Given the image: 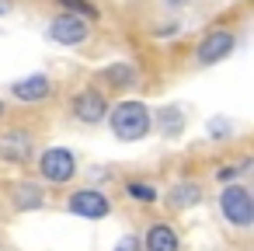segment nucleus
<instances>
[{
  "mask_svg": "<svg viewBox=\"0 0 254 251\" xmlns=\"http://www.w3.org/2000/svg\"><path fill=\"white\" fill-rule=\"evenodd\" d=\"M143 248L146 251H181V234L167 220H150L143 230Z\"/></svg>",
  "mask_w": 254,
  "mask_h": 251,
  "instance_id": "obj_14",
  "label": "nucleus"
},
{
  "mask_svg": "<svg viewBox=\"0 0 254 251\" xmlns=\"http://www.w3.org/2000/svg\"><path fill=\"white\" fill-rule=\"evenodd\" d=\"M7 122V98H0V126Z\"/></svg>",
  "mask_w": 254,
  "mask_h": 251,
  "instance_id": "obj_23",
  "label": "nucleus"
},
{
  "mask_svg": "<svg viewBox=\"0 0 254 251\" xmlns=\"http://www.w3.org/2000/svg\"><path fill=\"white\" fill-rule=\"evenodd\" d=\"M112 251H146V248H143V234H136V230L122 234V237L112 244Z\"/></svg>",
  "mask_w": 254,
  "mask_h": 251,
  "instance_id": "obj_19",
  "label": "nucleus"
},
{
  "mask_svg": "<svg viewBox=\"0 0 254 251\" xmlns=\"http://www.w3.org/2000/svg\"><path fill=\"white\" fill-rule=\"evenodd\" d=\"M216 209L230 230H254V185H244V181L219 185Z\"/></svg>",
  "mask_w": 254,
  "mask_h": 251,
  "instance_id": "obj_3",
  "label": "nucleus"
},
{
  "mask_svg": "<svg viewBox=\"0 0 254 251\" xmlns=\"http://www.w3.org/2000/svg\"><path fill=\"white\" fill-rule=\"evenodd\" d=\"M185 126H188V112L181 105L153 108V133H160V140H181Z\"/></svg>",
  "mask_w": 254,
  "mask_h": 251,
  "instance_id": "obj_13",
  "label": "nucleus"
},
{
  "mask_svg": "<svg viewBox=\"0 0 254 251\" xmlns=\"http://www.w3.org/2000/svg\"><path fill=\"white\" fill-rule=\"evenodd\" d=\"M80 174V161L70 147L63 143H53V147H42L39 157H35V178L46 185V188H70Z\"/></svg>",
  "mask_w": 254,
  "mask_h": 251,
  "instance_id": "obj_2",
  "label": "nucleus"
},
{
  "mask_svg": "<svg viewBox=\"0 0 254 251\" xmlns=\"http://www.w3.org/2000/svg\"><path fill=\"white\" fill-rule=\"evenodd\" d=\"M251 167H254V157H237V161H223L216 171H212V178L219 181V185H233V181H240V178H247L251 174Z\"/></svg>",
  "mask_w": 254,
  "mask_h": 251,
  "instance_id": "obj_16",
  "label": "nucleus"
},
{
  "mask_svg": "<svg viewBox=\"0 0 254 251\" xmlns=\"http://www.w3.org/2000/svg\"><path fill=\"white\" fill-rule=\"evenodd\" d=\"M122 195L129 202H136V206H157V202H164V192L150 178H126L122 181Z\"/></svg>",
  "mask_w": 254,
  "mask_h": 251,
  "instance_id": "obj_15",
  "label": "nucleus"
},
{
  "mask_svg": "<svg viewBox=\"0 0 254 251\" xmlns=\"http://www.w3.org/2000/svg\"><path fill=\"white\" fill-rule=\"evenodd\" d=\"M53 94H56V81L49 74H42V70L25 74V77H18V81L7 84V98L18 101V105H42Z\"/></svg>",
  "mask_w": 254,
  "mask_h": 251,
  "instance_id": "obj_10",
  "label": "nucleus"
},
{
  "mask_svg": "<svg viewBox=\"0 0 254 251\" xmlns=\"http://www.w3.org/2000/svg\"><path fill=\"white\" fill-rule=\"evenodd\" d=\"M188 4H191V0H160V7H164V11H171V14H178V11H185Z\"/></svg>",
  "mask_w": 254,
  "mask_h": 251,
  "instance_id": "obj_21",
  "label": "nucleus"
},
{
  "mask_svg": "<svg viewBox=\"0 0 254 251\" xmlns=\"http://www.w3.org/2000/svg\"><path fill=\"white\" fill-rule=\"evenodd\" d=\"M112 105H115V101L108 98L105 87L87 84V87H80V91L70 94V101H66V115H70L77 126L98 129V126H108V112H112Z\"/></svg>",
  "mask_w": 254,
  "mask_h": 251,
  "instance_id": "obj_4",
  "label": "nucleus"
},
{
  "mask_svg": "<svg viewBox=\"0 0 254 251\" xmlns=\"http://www.w3.org/2000/svg\"><path fill=\"white\" fill-rule=\"evenodd\" d=\"M7 206L14 213H39L49 206V188L39 181V178H18L7 185Z\"/></svg>",
  "mask_w": 254,
  "mask_h": 251,
  "instance_id": "obj_11",
  "label": "nucleus"
},
{
  "mask_svg": "<svg viewBox=\"0 0 254 251\" xmlns=\"http://www.w3.org/2000/svg\"><path fill=\"white\" fill-rule=\"evenodd\" d=\"M108 133L119 143H143L153 133V108L139 98H122L108 112Z\"/></svg>",
  "mask_w": 254,
  "mask_h": 251,
  "instance_id": "obj_1",
  "label": "nucleus"
},
{
  "mask_svg": "<svg viewBox=\"0 0 254 251\" xmlns=\"http://www.w3.org/2000/svg\"><path fill=\"white\" fill-rule=\"evenodd\" d=\"M14 11V0H0V18H7Z\"/></svg>",
  "mask_w": 254,
  "mask_h": 251,
  "instance_id": "obj_22",
  "label": "nucleus"
},
{
  "mask_svg": "<svg viewBox=\"0 0 254 251\" xmlns=\"http://www.w3.org/2000/svg\"><path fill=\"white\" fill-rule=\"evenodd\" d=\"M237 49V35L230 28H209L195 46V67H219Z\"/></svg>",
  "mask_w": 254,
  "mask_h": 251,
  "instance_id": "obj_9",
  "label": "nucleus"
},
{
  "mask_svg": "<svg viewBox=\"0 0 254 251\" xmlns=\"http://www.w3.org/2000/svg\"><path fill=\"white\" fill-rule=\"evenodd\" d=\"M94 84L105 87L108 94H129V91H136L143 84V70L132 60H112V63H105L98 70Z\"/></svg>",
  "mask_w": 254,
  "mask_h": 251,
  "instance_id": "obj_8",
  "label": "nucleus"
},
{
  "mask_svg": "<svg viewBox=\"0 0 254 251\" xmlns=\"http://www.w3.org/2000/svg\"><path fill=\"white\" fill-rule=\"evenodd\" d=\"M178 32H181L178 21H174V25H157V28H153V39H171V35H178Z\"/></svg>",
  "mask_w": 254,
  "mask_h": 251,
  "instance_id": "obj_20",
  "label": "nucleus"
},
{
  "mask_svg": "<svg viewBox=\"0 0 254 251\" xmlns=\"http://www.w3.org/2000/svg\"><path fill=\"white\" fill-rule=\"evenodd\" d=\"M251 181H254V167H251Z\"/></svg>",
  "mask_w": 254,
  "mask_h": 251,
  "instance_id": "obj_24",
  "label": "nucleus"
},
{
  "mask_svg": "<svg viewBox=\"0 0 254 251\" xmlns=\"http://www.w3.org/2000/svg\"><path fill=\"white\" fill-rule=\"evenodd\" d=\"M205 136H209L212 143H226V140L233 136V122H230L226 115H212V119L205 122Z\"/></svg>",
  "mask_w": 254,
  "mask_h": 251,
  "instance_id": "obj_18",
  "label": "nucleus"
},
{
  "mask_svg": "<svg viewBox=\"0 0 254 251\" xmlns=\"http://www.w3.org/2000/svg\"><path fill=\"white\" fill-rule=\"evenodd\" d=\"M205 199V185L198 178H178L164 188V202L171 213H188V209H198Z\"/></svg>",
  "mask_w": 254,
  "mask_h": 251,
  "instance_id": "obj_12",
  "label": "nucleus"
},
{
  "mask_svg": "<svg viewBox=\"0 0 254 251\" xmlns=\"http://www.w3.org/2000/svg\"><path fill=\"white\" fill-rule=\"evenodd\" d=\"M53 4H56L60 11L80 14V18H87V21H98V18H101V7L94 4V0H53Z\"/></svg>",
  "mask_w": 254,
  "mask_h": 251,
  "instance_id": "obj_17",
  "label": "nucleus"
},
{
  "mask_svg": "<svg viewBox=\"0 0 254 251\" xmlns=\"http://www.w3.org/2000/svg\"><path fill=\"white\" fill-rule=\"evenodd\" d=\"M94 35V21L80 18V14H70V11H56L49 21H46V39L60 49H80L87 46Z\"/></svg>",
  "mask_w": 254,
  "mask_h": 251,
  "instance_id": "obj_6",
  "label": "nucleus"
},
{
  "mask_svg": "<svg viewBox=\"0 0 254 251\" xmlns=\"http://www.w3.org/2000/svg\"><path fill=\"white\" fill-rule=\"evenodd\" d=\"M39 140L32 129L25 126H11L0 133V164L7 167H35V157H39Z\"/></svg>",
  "mask_w": 254,
  "mask_h": 251,
  "instance_id": "obj_7",
  "label": "nucleus"
},
{
  "mask_svg": "<svg viewBox=\"0 0 254 251\" xmlns=\"http://www.w3.org/2000/svg\"><path fill=\"white\" fill-rule=\"evenodd\" d=\"M63 209L77 220H87V223H98V220H108L115 213V202L112 195L101 188V185H77L66 192L63 199Z\"/></svg>",
  "mask_w": 254,
  "mask_h": 251,
  "instance_id": "obj_5",
  "label": "nucleus"
}]
</instances>
